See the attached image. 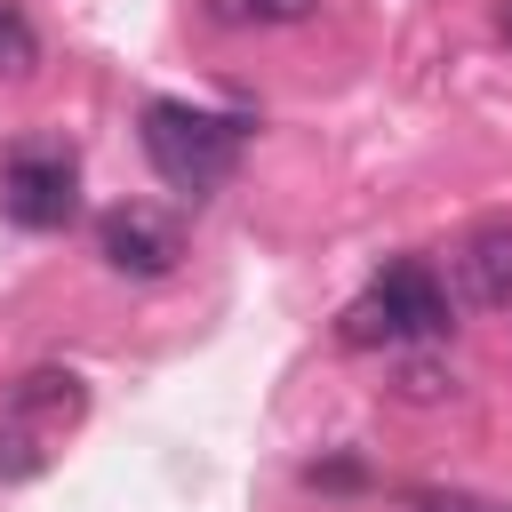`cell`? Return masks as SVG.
I'll return each instance as SVG.
<instances>
[{
    "mask_svg": "<svg viewBox=\"0 0 512 512\" xmlns=\"http://www.w3.org/2000/svg\"><path fill=\"white\" fill-rule=\"evenodd\" d=\"M440 328H448V288H440L432 264H416V256L384 264V272L344 304V320H336V336H344L352 352L408 344V336H440Z\"/></svg>",
    "mask_w": 512,
    "mask_h": 512,
    "instance_id": "1",
    "label": "cell"
},
{
    "mask_svg": "<svg viewBox=\"0 0 512 512\" xmlns=\"http://www.w3.org/2000/svg\"><path fill=\"white\" fill-rule=\"evenodd\" d=\"M144 152L152 168L176 184V192H216L240 160V120H216V112H192V104H144Z\"/></svg>",
    "mask_w": 512,
    "mask_h": 512,
    "instance_id": "2",
    "label": "cell"
},
{
    "mask_svg": "<svg viewBox=\"0 0 512 512\" xmlns=\"http://www.w3.org/2000/svg\"><path fill=\"white\" fill-rule=\"evenodd\" d=\"M80 408H88V392L72 368H32L0 408V480H32L48 464V440L64 424H80Z\"/></svg>",
    "mask_w": 512,
    "mask_h": 512,
    "instance_id": "3",
    "label": "cell"
},
{
    "mask_svg": "<svg viewBox=\"0 0 512 512\" xmlns=\"http://www.w3.org/2000/svg\"><path fill=\"white\" fill-rule=\"evenodd\" d=\"M80 192H72V152H16L0 168V216L24 232H56L72 224Z\"/></svg>",
    "mask_w": 512,
    "mask_h": 512,
    "instance_id": "4",
    "label": "cell"
},
{
    "mask_svg": "<svg viewBox=\"0 0 512 512\" xmlns=\"http://www.w3.org/2000/svg\"><path fill=\"white\" fill-rule=\"evenodd\" d=\"M96 248H104V264L128 272V280H160V272H176V256H184V240H176V224H168L160 208H112V216L96 224Z\"/></svg>",
    "mask_w": 512,
    "mask_h": 512,
    "instance_id": "5",
    "label": "cell"
},
{
    "mask_svg": "<svg viewBox=\"0 0 512 512\" xmlns=\"http://www.w3.org/2000/svg\"><path fill=\"white\" fill-rule=\"evenodd\" d=\"M456 288H464V304H480V312H504V304H512V224H480V232L456 248Z\"/></svg>",
    "mask_w": 512,
    "mask_h": 512,
    "instance_id": "6",
    "label": "cell"
},
{
    "mask_svg": "<svg viewBox=\"0 0 512 512\" xmlns=\"http://www.w3.org/2000/svg\"><path fill=\"white\" fill-rule=\"evenodd\" d=\"M216 24H304L320 0H200Z\"/></svg>",
    "mask_w": 512,
    "mask_h": 512,
    "instance_id": "7",
    "label": "cell"
},
{
    "mask_svg": "<svg viewBox=\"0 0 512 512\" xmlns=\"http://www.w3.org/2000/svg\"><path fill=\"white\" fill-rule=\"evenodd\" d=\"M32 56H40V40H32L24 8H16V0H0V72H8V80H24V72H32Z\"/></svg>",
    "mask_w": 512,
    "mask_h": 512,
    "instance_id": "8",
    "label": "cell"
},
{
    "mask_svg": "<svg viewBox=\"0 0 512 512\" xmlns=\"http://www.w3.org/2000/svg\"><path fill=\"white\" fill-rule=\"evenodd\" d=\"M448 392H456V376H448L440 360H408V368H400V400L424 408V400H448Z\"/></svg>",
    "mask_w": 512,
    "mask_h": 512,
    "instance_id": "9",
    "label": "cell"
},
{
    "mask_svg": "<svg viewBox=\"0 0 512 512\" xmlns=\"http://www.w3.org/2000/svg\"><path fill=\"white\" fill-rule=\"evenodd\" d=\"M408 512H504V504H488V496H456V488H416Z\"/></svg>",
    "mask_w": 512,
    "mask_h": 512,
    "instance_id": "10",
    "label": "cell"
},
{
    "mask_svg": "<svg viewBox=\"0 0 512 512\" xmlns=\"http://www.w3.org/2000/svg\"><path fill=\"white\" fill-rule=\"evenodd\" d=\"M496 32H504V40H512V0H504V8H496Z\"/></svg>",
    "mask_w": 512,
    "mask_h": 512,
    "instance_id": "11",
    "label": "cell"
}]
</instances>
